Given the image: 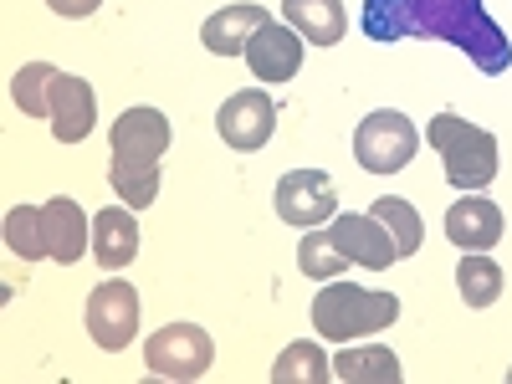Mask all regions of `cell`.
<instances>
[{"label": "cell", "instance_id": "obj_1", "mask_svg": "<svg viewBox=\"0 0 512 384\" xmlns=\"http://www.w3.org/2000/svg\"><path fill=\"white\" fill-rule=\"evenodd\" d=\"M410 21H415V36L451 41V47L466 52L487 77H502L512 67V41L487 16L482 0H410Z\"/></svg>", "mask_w": 512, "mask_h": 384}, {"label": "cell", "instance_id": "obj_2", "mask_svg": "<svg viewBox=\"0 0 512 384\" xmlns=\"http://www.w3.org/2000/svg\"><path fill=\"white\" fill-rule=\"evenodd\" d=\"M400 318V297L395 292H374V287H354L328 277V287H318L313 297V328L328 344H354L379 328H390Z\"/></svg>", "mask_w": 512, "mask_h": 384}, {"label": "cell", "instance_id": "obj_3", "mask_svg": "<svg viewBox=\"0 0 512 384\" xmlns=\"http://www.w3.org/2000/svg\"><path fill=\"white\" fill-rule=\"evenodd\" d=\"M431 149L446 159V180L466 195V190H487L497 180V139L487 128L466 123L456 113H436L431 118Z\"/></svg>", "mask_w": 512, "mask_h": 384}, {"label": "cell", "instance_id": "obj_4", "mask_svg": "<svg viewBox=\"0 0 512 384\" xmlns=\"http://www.w3.org/2000/svg\"><path fill=\"white\" fill-rule=\"evenodd\" d=\"M420 149V134L415 123L395 108H374L359 128H354V154L359 164L369 169V175H395V169H405Z\"/></svg>", "mask_w": 512, "mask_h": 384}, {"label": "cell", "instance_id": "obj_5", "mask_svg": "<svg viewBox=\"0 0 512 384\" xmlns=\"http://www.w3.org/2000/svg\"><path fill=\"white\" fill-rule=\"evenodd\" d=\"M210 359H216V344L195 323H169L144 344V364L159 379H200L210 369Z\"/></svg>", "mask_w": 512, "mask_h": 384}, {"label": "cell", "instance_id": "obj_6", "mask_svg": "<svg viewBox=\"0 0 512 384\" xmlns=\"http://www.w3.org/2000/svg\"><path fill=\"white\" fill-rule=\"evenodd\" d=\"M88 333H93V344L108 349V354L134 344L139 338V287L123 282V277L93 287V297H88Z\"/></svg>", "mask_w": 512, "mask_h": 384}, {"label": "cell", "instance_id": "obj_7", "mask_svg": "<svg viewBox=\"0 0 512 384\" xmlns=\"http://www.w3.org/2000/svg\"><path fill=\"white\" fill-rule=\"evenodd\" d=\"M277 216L297 231H313L323 221L338 216V195H333V180L323 169H292V175L277 180Z\"/></svg>", "mask_w": 512, "mask_h": 384}, {"label": "cell", "instance_id": "obj_8", "mask_svg": "<svg viewBox=\"0 0 512 384\" xmlns=\"http://www.w3.org/2000/svg\"><path fill=\"white\" fill-rule=\"evenodd\" d=\"M216 128H221V139L241 154L251 149H262L272 134H277V103L267 98V88H241L221 103L216 113Z\"/></svg>", "mask_w": 512, "mask_h": 384}, {"label": "cell", "instance_id": "obj_9", "mask_svg": "<svg viewBox=\"0 0 512 384\" xmlns=\"http://www.w3.org/2000/svg\"><path fill=\"white\" fill-rule=\"evenodd\" d=\"M246 67L256 82H292L297 67H303V36L287 21H267L246 41Z\"/></svg>", "mask_w": 512, "mask_h": 384}, {"label": "cell", "instance_id": "obj_10", "mask_svg": "<svg viewBox=\"0 0 512 384\" xmlns=\"http://www.w3.org/2000/svg\"><path fill=\"white\" fill-rule=\"evenodd\" d=\"M41 231H47V256L62 262V267L82 262V256L93 251V226H88V216H82V205L67 200V195L41 205Z\"/></svg>", "mask_w": 512, "mask_h": 384}, {"label": "cell", "instance_id": "obj_11", "mask_svg": "<svg viewBox=\"0 0 512 384\" xmlns=\"http://www.w3.org/2000/svg\"><path fill=\"white\" fill-rule=\"evenodd\" d=\"M98 123V98H93V82L88 77H57V93H52V139L57 144H82Z\"/></svg>", "mask_w": 512, "mask_h": 384}, {"label": "cell", "instance_id": "obj_12", "mask_svg": "<svg viewBox=\"0 0 512 384\" xmlns=\"http://www.w3.org/2000/svg\"><path fill=\"white\" fill-rule=\"evenodd\" d=\"M333 241H338V251H344L349 262H359L369 272H384L390 262H400L395 236L384 231L374 216H333Z\"/></svg>", "mask_w": 512, "mask_h": 384}, {"label": "cell", "instance_id": "obj_13", "mask_svg": "<svg viewBox=\"0 0 512 384\" xmlns=\"http://www.w3.org/2000/svg\"><path fill=\"white\" fill-rule=\"evenodd\" d=\"M446 236L461 251H487L502 241V210L492 200H482L477 190H466L451 210H446Z\"/></svg>", "mask_w": 512, "mask_h": 384}, {"label": "cell", "instance_id": "obj_14", "mask_svg": "<svg viewBox=\"0 0 512 384\" xmlns=\"http://www.w3.org/2000/svg\"><path fill=\"white\" fill-rule=\"evenodd\" d=\"M108 149L128 159H164L169 149V118L159 108H128L108 128Z\"/></svg>", "mask_w": 512, "mask_h": 384}, {"label": "cell", "instance_id": "obj_15", "mask_svg": "<svg viewBox=\"0 0 512 384\" xmlns=\"http://www.w3.org/2000/svg\"><path fill=\"white\" fill-rule=\"evenodd\" d=\"M93 256L108 272H123L139 256V216L128 205H108L93 216Z\"/></svg>", "mask_w": 512, "mask_h": 384}, {"label": "cell", "instance_id": "obj_16", "mask_svg": "<svg viewBox=\"0 0 512 384\" xmlns=\"http://www.w3.org/2000/svg\"><path fill=\"white\" fill-rule=\"evenodd\" d=\"M267 21H272L267 6H226L200 26V41H205V52H216V57H236V52H246V41Z\"/></svg>", "mask_w": 512, "mask_h": 384}, {"label": "cell", "instance_id": "obj_17", "mask_svg": "<svg viewBox=\"0 0 512 384\" xmlns=\"http://www.w3.org/2000/svg\"><path fill=\"white\" fill-rule=\"evenodd\" d=\"M282 21L303 41H313V47H338L349 26L338 0H282Z\"/></svg>", "mask_w": 512, "mask_h": 384}, {"label": "cell", "instance_id": "obj_18", "mask_svg": "<svg viewBox=\"0 0 512 384\" xmlns=\"http://www.w3.org/2000/svg\"><path fill=\"white\" fill-rule=\"evenodd\" d=\"M108 185H113V195H118L128 210L154 205V195H159V159H128V154H113V164H108Z\"/></svg>", "mask_w": 512, "mask_h": 384}, {"label": "cell", "instance_id": "obj_19", "mask_svg": "<svg viewBox=\"0 0 512 384\" xmlns=\"http://www.w3.org/2000/svg\"><path fill=\"white\" fill-rule=\"evenodd\" d=\"M400 374H405L400 359L379 344H369V349L344 344V354L333 359V379H344V384H400Z\"/></svg>", "mask_w": 512, "mask_h": 384}, {"label": "cell", "instance_id": "obj_20", "mask_svg": "<svg viewBox=\"0 0 512 384\" xmlns=\"http://www.w3.org/2000/svg\"><path fill=\"white\" fill-rule=\"evenodd\" d=\"M456 287H461L466 308H492L502 297V267L492 262L487 251H466L461 267H456Z\"/></svg>", "mask_w": 512, "mask_h": 384}, {"label": "cell", "instance_id": "obj_21", "mask_svg": "<svg viewBox=\"0 0 512 384\" xmlns=\"http://www.w3.org/2000/svg\"><path fill=\"white\" fill-rule=\"evenodd\" d=\"M57 67L52 62H26L16 77H11V98L26 118H52V93H57Z\"/></svg>", "mask_w": 512, "mask_h": 384}, {"label": "cell", "instance_id": "obj_22", "mask_svg": "<svg viewBox=\"0 0 512 384\" xmlns=\"http://www.w3.org/2000/svg\"><path fill=\"white\" fill-rule=\"evenodd\" d=\"M328 379H333V364L323 359L318 344H308V338L287 344L272 364V384H328Z\"/></svg>", "mask_w": 512, "mask_h": 384}, {"label": "cell", "instance_id": "obj_23", "mask_svg": "<svg viewBox=\"0 0 512 384\" xmlns=\"http://www.w3.org/2000/svg\"><path fill=\"white\" fill-rule=\"evenodd\" d=\"M369 216L395 236V246H400V256H415L420 251V241H425V221H420V210L410 205V200H400V195H384V200H374V210Z\"/></svg>", "mask_w": 512, "mask_h": 384}, {"label": "cell", "instance_id": "obj_24", "mask_svg": "<svg viewBox=\"0 0 512 384\" xmlns=\"http://www.w3.org/2000/svg\"><path fill=\"white\" fill-rule=\"evenodd\" d=\"M297 267H303V277H313V282H328V277H344V267H349V256L338 251V241H333V231H303V246H297Z\"/></svg>", "mask_w": 512, "mask_h": 384}, {"label": "cell", "instance_id": "obj_25", "mask_svg": "<svg viewBox=\"0 0 512 384\" xmlns=\"http://www.w3.org/2000/svg\"><path fill=\"white\" fill-rule=\"evenodd\" d=\"M364 36L390 47V41H405L415 36V21H410V0H364Z\"/></svg>", "mask_w": 512, "mask_h": 384}, {"label": "cell", "instance_id": "obj_26", "mask_svg": "<svg viewBox=\"0 0 512 384\" xmlns=\"http://www.w3.org/2000/svg\"><path fill=\"white\" fill-rule=\"evenodd\" d=\"M6 246L21 256V262H41V256H47V231H41V210L36 205H11Z\"/></svg>", "mask_w": 512, "mask_h": 384}, {"label": "cell", "instance_id": "obj_27", "mask_svg": "<svg viewBox=\"0 0 512 384\" xmlns=\"http://www.w3.org/2000/svg\"><path fill=\"white\" fill-rule=\"evenodd\" d=\"M47 6H52L57 16H67V21H82V16H93L103 0H47Z\"/></svg>", "mask_w": 512, "mask_h": 384}]
</instances>
